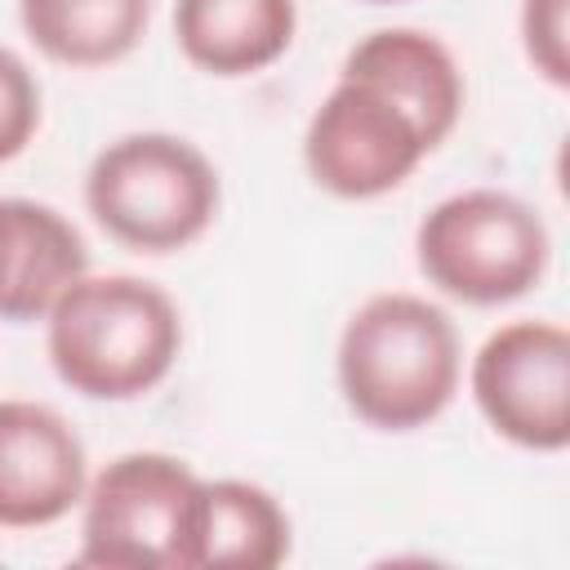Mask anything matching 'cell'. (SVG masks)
<instances>
[{
  "label": "cell",
  "instance_id": "4",
  "mask_svg": "<svg viewBox=\"0 0 570 570\" xmlns=\"http://www.w3.org/2000/svg\"><path fill=\"white\" fill-rule=\"evenodd\" d=\"M218 169L178 134H125L85 174L94 223L134 254H174L218 218Z\"/></svg>",
  "mask_w": 570,
  "mask_h": 570
},
{
  "label": "cell",
  "instance_id": "10",
  "mask_svg": "<svg viewBox=\"0 0 570 570\" xmlns=\"http://www.w3.org/2000/svg\"><path fill=\"white\" fill-rule=\"evenodd\" d=\"M298 31L294 0H178L174 40L209 76L236 80L285 58Z\"/></svg>",
  "mask_w": 570,
  "mask_h": 570
},
{
  "label": "cell",
  "instance_id": "13",
  "mask_svg": "<svg viewBox=\"0 0 570 570\" xmlns=\"http://www.w3.org/2000/svg\"><path fill=\"white\" fill-rule=\"evenodd\" d=\"M521 45L534 71L566 89L570 85V0H521Z\"/></svg>",
  "mask_w": 570,
  "mask_h": 570
},
{
  "label": "cell",
  "instance_id": "5",
  "mask_svg": "<svg viewBox=\"0 0 570 570\" xmlns=\"http://www.w3.org/2000/svg\"><path fill=\"white\" fill-rule=\"evenodd\" d=\"M414 254L419 272L441 294L472 307H499L539 289L552 263V236L521 196L468 187L423 214Z\"/></svg>",
  "mask_w": 570,
  "mask_h": 570
},
{
  "label": "cell",
  "instance_id": "15",
  "mask_svg": "<svg viewBox=\"0 0 570 570\" xmlns=\"http://www.w3.org/2000/svg\"><path fill=\"white\" fill-rule=\"evenodd\" d=\"M365 4H401V0H365Z\"/></svg>",
  "mask_w": 570,
  "mask_h": 570
},
{
  "label": "cell",
  "instance_id": "11",
  "mask_svg": "<svg viewBox=\"0 0 570 570\" xmlns=\"http://www.w3.org/2000/svg\"><path fill=\"white\" fill-rule=\"evenodd\" d=\"M289 557V517L254 481H205L196 525V570H272Z\"/></svg>",
  "mask_w": 570,
  "mask_h": 570
},
{
  "label": "cell",
  "instance_id": "14",
  "mask_svg": "<svg viewBox=\"0 0 570 570\" xmlns=\"http://www.w3.org/2000/svg\"><path fill=\"white\" fill-rule=\"evenodd\" d=\"M40 129V80L31 67L0 45V165L22 156Z\"/></svg>",
  "mask_w": 570,
  "mask_h": 570
},
{
  "label": "cell",
  "instance_id": "7",
  "mask_svg": "<svg viewBox=\"0 0 570 570\" xmlns=\"http://www.w3.org/2000/svg\"><path fill=\"white\" fill-rule=\"evenodd\" d=\"M472 401L485 423L539 454L570 445V334L552 321H512L472 356Z\"/></svg>",
  "mask_w": 570,
  "mask_h": 570
},
{
  "label": "cell",
  "instance_id": "12",
  "mask_svg": "<svg viewBox=\"0 0 570 570\" xmlns=\"http://www.w3.org/2000/svg\"><path fill=\"white\" fill-rule=\"evenodd\" d=\"M27 40L62 67H111L138 49L151 0H18Z\"/></svg>",
  "mask_w": 570,
  "mask_h": 570
},
{
  "label": "cell",
  "instance_id": "8",
  "mask_svg": "<svg viewBox=\"0 0 570 570\" xmlns=\"http://www.w3.org/2000/svg\"><path fill=\"white\" fill-rule=\"evenodd\" d=\"M80 432L40 401H0V525L40 530L62 521L89 485Z\"/></svg>",
  "mask_w": 570,
  "mask_h": 570
},
{
  "label": "cell",
  "instance_id": "3",
  "mask_svg": "<svg viewBox=\"0 0 570 570\" xmlns=\"http://www.w3.org/2000/svg\"><path fill=\"white\" fill-rule=\"evenodd\" d=\"M338 392L379 432H414L459 392L463 347L445 307L387 289L365 298L338 334Z\"/></svg>",
  "mask_w": 570,
  "mask_h": 570
},
{
  "label": "cell",
  "instance_id": "1",
  "mask_svg": "<svg viewBox=\"0 0 570 570\" xmlns=\"http://www.w3.org/2000/svg\"><path fill=\"white\" fill-rule=\"evenodd\" d=\"M463 116L454 53L414 27H383L356 40L334 89L312 111L303 165L338 200H374L401 187Z\"/></svg>",
  "mask_w": 570,
  "mask_h": 570
},
{
  "label": "cell",
  "instance_id": "6",
  "mask_svg": "<svg viewBox=\"0 0 570 570\" xmlns=\"http://www.w3.org/2000/svg\"><path fill=\"white\" fill-rule=\"evenodd\" d=\"M205 481L174 454L134 450L85 485L80 566L102 570H196Z\"/></svg>",
  "mask_w": 570,
  "mask_h": 570
},
{
  "label": "cell",
  "instance_id": "9",
  "mask_svg": "<svg viewBox=\"0 0 570 570\" xmlns=\"http://www.w3.org/2000/svg\"><path fill=\"white\" fill-rule=\"evenodd\" d=\"M89 272L85 236L53 205L0 196V321H40Z\"/></svg>",
  "mask_w": 570,
  "mask_h": 570
},
{
  "label": "cell",
  "instance_id": "2",
  "mask_svg": "<svg viewBox=\"0 0 570 570\" xmlns=\"http://www.w3.org/2000/svg\"><path fill=\"white\" fill-rule=\"evenodd\" d=\"M53 374L89 401H134L160 387L183 352L174 298L129 272L71 281L45 316Z\"/></svg>",
  "mask_w": 570,
  "mask_h": 570
}]
</instances>
